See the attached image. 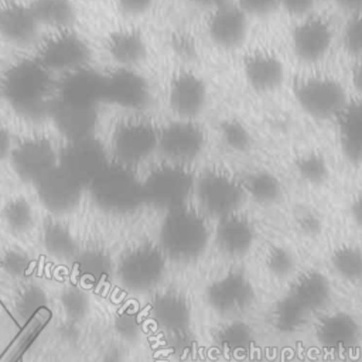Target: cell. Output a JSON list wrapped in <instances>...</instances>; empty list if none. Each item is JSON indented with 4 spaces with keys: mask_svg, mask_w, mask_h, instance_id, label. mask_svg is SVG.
Instances as JSON below:
<instances>
[{
    "mask_svg": "<svg viewBox=\"0 0 362 362\" xmlns=\"http://www.w3.org/2000/svg\"><path fill=\"white\" fill-rule=\"evenodd\" d=\"M0 92L20 116L40 120L49 116L55 82L52 74L35 57L21 58L3 72Z\"/></svg>",
    "mask_w": 362,
    "mask_h": 362,
    "instance_id": "1",
    "label": "cell"
},
{
    "mask_svg": "<svg viewBox=\"0 0 362 362\" xmlns=\"http://www.w3.org/2000/svg\"><path fill=\"white\" fill-rule=\"evenodd\" d=\"M209 236L206 216L187 204L165 212L160 226V247L167 257L191 262L204 253Z\"/></svg>",
    "mask_w": 362,
    "mask_h": 362,
    "instance_id": "2",
    "label": "cell"
},
{
    "mask_svg": "<svg viewBox=\"0 0 362 362\" xmlns=\"http://www.w3.org/2000/svg\"><path fill=\"white\" fill-rule=\"evenodd\" d=\"M99 206L113 212H127L144 202L143 182L134 168L110 160L88 187Z\"/></svg>",
    "mask_w": 362,
    "mask_h": 362,
    "instance_id": "3",
    "label": "cell"
},
{
    "mask_svg": "<svg viewBox=\"0 0 362 362\" xmlns=\"http://www.w3.org/2000/svg\"><path fill=\"white\" fill-rule=\"evenodd\" d=\"M197 175L189 165L164 161L156 165L148 175L141 180L144 202H148L165 212L187 205L194 195Z\"/></svg>",
    "mask_w": 362,
    "mask_h": 362,
    "instance_id": "4",
    "label": "cell"
},
{
    "mask_svg": "<svg viewBox=\"0 0 362 362\" xmlns=\"http://www.w3.org/2000/svg\"><path fill=\"white\" fill-rule=\"evenodd\" d=\"M194 195L205 216L221 219L239 212L245 201L242 180L221 168H209L195 180Z\"/></svg>",
    "mask_w": 362,
    "mask_h": 362,
    "instance_id": "5",
    "label": "cell"
},
{
    "mask_svg": "<svg viewBox=\"0 0 362 362\" xmlns=\"http://www.w3.org/2000/svg\"><path fill=\"white\" fill-rule=\"evenodd\" d=\"M294 96L298 106L318 120L337 119L349 102L341 82L322 74L307 75L296 81Z\"/></svg>",
    "mask_w": 362,
    "mask_h": 362,
    "instance_id": "6",
    "label": "cell"
},
{
    "mask_svg": "<svg viewBox=\"0 0 362 362\" xmlns=\"http://www.w3.org/2000/svg\"><path fill=\"white\" fill-rule=\"evenodd\" d=\"M158 146V127L143 117L122 120L112 134L113 160L136 168L146 161Z\"/></svg>",
    "mask_w": 362,
    "mask_h": 362,
    "instance_id": "7",
    "label": "cell"
},
{
    "mask_svg": "<svg viewBox=\"0 0 362 362\" xmlns=\"http://www.w3.org/2000/svg\"><path fill=\"white\" fill-rule=\"evenodd\" d=\"M35 59L51 74H66L89 65L90 47L88 41L72 28L55 30V33L40 44Z\"/></svg>",
    "mask_w": 362,
    "mask_h": 362,
    "instance_id": "8",
    "label": "cell"
},
{
    "mask_svg": "<svg viewBox=\"0 0 362 362\" xmlns=\"http://www.w3.org/2000/svg\"><path fill=\"white\" fill-rule=\"evenodd\" d=\"M109 161L106 147L95 136L65 141L58 150V167L83 188L90 185Z\"/></svg>",
    "mask_w": 362,
    "mask_h": 362,
    "instance_id": "9",
    "label": "cell"
},
{
    "mask_svg": "<svg viewBox=\"0 0 362 362\" xmlns=\"http://www.w3.org/2000/svg\"><path fill=\"white\" fill-rule=\"evenodd\" d=\"M205 132L194 119H180L158 129V146L164 161L189 165L205 147Z\"/></svg>",
    "mask_w": 362,
    "mask_h": 362,
    "instance_id": "10",
    "label": "cell"
},
{
    "mask_svg": "<svg viewBox=\"0 0 362 362\" xmlns=\"http://www.w3.org/2000/svg\"><path fill=\"white\" fill-rule=\"evenodd\" d=\"M10 161L13 171L21 181L37 184L57 168L58 150L47 137H27L13 146Z\"/></svg>",
    "mask_w": 362,
    "mask_h": 362,
    "instance_id": "11",
    "label": "cell"
},
{
    "mask_svg": "<svg viewBox=\"0 0 362 362\" xmlns=\"http://www.w3.org/2000/svg\"><path fill=\"white\" fill-rule=\"evenodd\" d=\"M255 290L250 280L239 272H229L214 280L206 288V300L212 310L222 315L245 313L253 303Z\"/></svg>",
    "mask_w": 362,
    "mask_h": 362,
    "instance_id": "12",
    "label": "cell"
},
{
    "mask_svg": "<svg viewBox=\"0 0 362 362\" xmlns=\"http://www.w3.org/2000/svg\"><path fill=\"white\" fill-rule=\"evenodd\" d=\"M150 98L148 82L134 68L119 66L105 74L103 102L129 110H141L148 105Z\"/></svg>",
    "mask_w": 362,
    "mask_h": 362,
    "instance_id": "13",
    "label": "cell"
},
{
    "mask_svg": "<svg viewBox=\"0 0 362 362\" xmlns=\"http://www.w3.org/2000/svg\"><path fill=\"white\" fill-rule=\"evenodd\" d=\"M165 255L160 246L144 243L133 247L123 259L122 277L134 290H148L164 276Z\"/></svg>",
    "mask_w": 362,
    "mask_h": 362,
    "instance_id": "14",
    "label": "cell"
},
{
    "mask_svg": "<svg viewBox=\"0 0 362 362\" xmlns=\"http://www.w3.org/2000/svg\"><path fill=\"white\" fill-rule=\"evenodd\" d=\"M103 86L105 74L86 65L62 74L55 83V99L69 105L98 107L103 102Z\"/></svg>",
    "mask_w": 362,
    "mask_h": 362,
    "instance_id": "15",
    "label": "cell"
},
{
    "mask_svg": "<svg viewBox=\"0 0 362 362\" xmlns=\"http://www.w3.org/2000/svg\"><path fill=\"white\" fill-rule=\"evenodd\" d=\"M334 40L331 23L320 16H305L293 30L291 45L296 57L304 62H317L329 51Z\"/></svg>",
    "mask_w": 362,
    "mask_h": 362,
    "instance_id": "16",
    "label": "cell"
},
{
    "mask_svg": "<svg viewBox=\"0 0 362 362\" xmlns=\"http://www.w3.org/2000/svg\"><path fill=\"white\" fill-rule=\"evenodd\" d=\"M247 16L240 6L229 0L215 6L206 23L211 41L225 49L239 47L247 34Z\"/></svg>",
    "mask_w": 362,
    "mask_h": 362,
    "instance_id": "17",
    "label": "cell"
},
{
    "mask_svg": "<svg viewBox=\"0 0 362 362\" xmlns=\"http://www.w3.org/2000/svg\"><path fill=\"white\" fill-rule=\"evenodd\" d=\"M208 88L204 79L189 71H181L170 82L168 102L180 119H195L205 107Z\"/></svg>",
    "mask_w": 362,
    "mask_h": 362,
    "instance_id": "18",
    "label": "cell"
},
{
    "mask_svg": "<svg viewBox=\"0 0 362 362\" xmlns=\"http://www.w3.org/2000/svg\"><path fill=\"white\" fill-rule=\"evenodd\" d=\"M34 187L41 204L52 214L71 212L79 204L85 189L58 165L34 184Z\"/></svg>",
    "mask_w": 362,
    "mask_h": 362,
    "instance_id": "19",
    "label": "cell"
},
{
    "mask_svg": "<svg viewBox=\"0 0 362 362\" xmlns=\"http://www.w3.org/2000/svg\"><path fill=\"white\" fill-rule=\"evenodd\" d=\"M65 141L95 136L98 126V107L76 106L54 98L49 116Z\"/></svg>",
    "mask_w": 362,
    "mask_h": 362,
    "instance_id": "20",
    "label": "cell"
},
{
    "mask_svg": "<svg viewBox=\"0 0 362 362\" xmlns=\"http://www.w3.org/2000/svg\"><path fill=\"white\" fill-rule=\"evenodd\" d=\"M315 337L328 352L342 354L352 349L361 338L358 321L346 313L324 315L315 325Z\"/></svg>",
    "mask_w": 362,
    "mask_h": 362,
    "instance_id": "21",
    "label": "cell"
},
{
    "mask_svg": "<svg viewBox=\"0 0 362 362\" xmlns=\"http://www.w3.org/2000/svg\"><path fill=\"white\" fill-rule=\"evenodd\" d=\"M40 24L28 4L6 0L0 4V37L7 42L25 47L37 40Z\"/></svg>",
    "mask_w": 362,
    "mask_h": 362,
    "instance_id": "22",
    "label": "cell"
},
{
    "mask_svg": "<svg viewBox=\"0 0 362 362\" xmlns=\"http://www.w3.org/2000/svg\"><path fill=\"white\" fill-rule=\"evenodd\" d=\"M256 229L252 221L240 212L218 219L215 242L222 253L230 257L245 256L253 246Z\"/></svg>",
    "mask_w": 362,
    "mask_h": 362,
    "instance_id": "23",
    "label": "cell"
},
{
    "mask_svg": "<svg viewBox=\"0 0 362 362\" xmlns=\"http://www.w3.org/2000/svg\"><path fill=\"white\" fill-rule=\"evenodd\" d=\"M243 75L255 90L269 92L281 83L284 68L276 54L270 51H253L243 59Z\"/></svg>",
    "mask_w": 362,
    "mask_h": 362,
    "instance_id": "24",
    "label": "cell"
},
{
    "mask_svg": "<svg viewBox=\"0 0 362 362\" xmlns=\"http://www.w3.org/2000/svg\"><path fill=\"white\" fill-rule=\"evenodd\" d=\"M153 317L167 332L182 335L191 322V307L184 294L165 290L153 301Z\"/></svg>",
    "mask_w": 362,
    "mask_h": 362,
    "instance_id": "25",
    "label": "cell"
},
{
    "mask_svg": "<svg viewBox=\"0 0 362 362\" xmlns=\"http://www.w3.org/2000/svg\"><path fill=\"white\" fill-rule=\"evenodd\" d=\"M287 294L311 314L329 303L332 288L325 274L318 270H307L294 279Z\"/></svg>",
    "mask_w": 362,
    "mask_h": 362,
    "instance_id": "26",
    "label": "cell"
},
{
    "mask_svg": "<svg viewBox=\"0 0 362 362\" xmlns=\"http://www.w3.org/2000/svg\"><path fill=\"white\" fill-rule=\"evenodd\" d=\"M107 52L123 68H134L147 54L143 34L134 28H120L107 38Z\"/></svg>",
    "mask_w": 362,
    "mask_h": 362,
    "instance_id": "27",
    "label": "cell"
},
{
    "mask_svg": "<svg viewBox=\"0 0 362 362\" xmlns=\"http://www.w3.org/2000/svg\"><path fill=\"white\" fill-rule=\"evenodd\" d=\"M214 341L223 356L243 359L253 349L255 332L245 322L230 321L216 329Z\"/></svg>",
    "mask_w": 362,
    "mask_h": 362,
    "instance_id": "28",
    "label": "cell"
},
{
    "mask_svg": "<svg viewBox=\"0 0 362 362\" xmlns=\"http://www.w3.org/2000/svg\"><path fill=\"white\" fill-rule=\"evenodd\" d=\"M337 122L344 151L351 160L359 161L362 158V98L349 100Z\"/></svg>",
    "mask_w": 362,
    "mask_h": 362,
    "instance_id": "29",
    "label": "cell"
},
{
    "mask_svg": "<svg viewBox=\"0 0 362 362\" xmlns=\"http://www.w3.org/2000/svg\"><path fill=\"white\" fill-rule=\"evenodd\" d=\"M28 6L40 25L55 30L71 28L76 17L72 0H31Z\"/></svg>",
    "mask_w": 362,
    "mask_h": 362,
    "instance_id": "30",
    "label": "cell"
},
{
    "mask_svg": "<svg viewBox=\"0 0 362 362\" xmlns=\"http://www.w3.org/2000/svg\"><path fill=\"white\" fill-rule=\"evenodd\" d=\"M308 315L310 313L307 310H304L291 296L286 294L273 304L270 321L279 332L294 334L305 325Z\"/></svg>",
    "mask_w": 362,
    "mask_h": 362,
    "instance_id": "31",
    "label": "cell"
},
{
    "mask_svg": "<svg viewBox=\"0 0 362 362\" xmlns=\"http://www.w3.org/2000/svg\"><path fill=\"white\" fill-rule=\"evenodd\" d=\"M246 197H252L256 202L269 205L276 202L281 195V184L279 178L264 170L253 171L242 180Z\"/></svg>",
    "mask_w": 362,
    "mask_h": 362,
    "instance_id": "32",
    "label": "cell"
},
{
    "mask_svg": "<svg viewBox=\"0 0 362 362\" xmlns=\"http://www.w3.org/2000/svg\"><path fill=\"white\" fill-rule=\"evenodd\" d=\"M331 267L334 272L349 281L362 279V249L354 245H342L331 255Z\"/></svg>",
    "mask_w": 362,
    "mask_h": 362,
    "instance_id": "33",
    "label": "cell"
},
{
    "mask_svg": "<svg viewBox=\"0 0 362 362\" xmlns=\"http://www.w3.org/2000/svg\"><path fill=\"white\" fill-rule=\"evenodd\" d=\"M3 221L13 232H27L34 223V209L30 201L24 197L10 198L3 208Z\"/></svg>",
    "mask_w": 362,
    "mask_h": 362,
    "instance_id": "34",
    "label": "cell"
},
{
    "mask_svg": "<svg viewBox=\"0 0 362 362\" xmlns=\"http://www.w3.org/2000/svg\"><path fill=\"white\" fill-rule=\"evenodd\" d=\"M263 262L266 270L277 279H286L291 276L297 267L294 253L286 246H272L266 252Z\"/></svg>",
    "mask_w": 362,
    "mask_h": 362,
    "instance_id": "35",
    "label": "cell"
},
{
    "mask_svg": "<svg viewBox=\"0 0 362 362\" xmlns=\"http://www.w3.org/2000/svg\"><path fill=\"white\" fill-rule=\"evenodd\" d=\"M342 44L349 55L362 59V13L349 16L342 30Z\"/></svg>",
    "mask_w": 362,
    "mask_h": 362,
    "instance_id": "36",
    "label": "cell"
},
{
    "mask_svg": "<svg viewBox=\"0 0 362 362\" xmlns=\"http://www.w3.org/2000/svg\"><path fill=\"white\" fill-rule=\"evenodd\" d=\"M298 173L308 182H321L328 174V165L325 160L318 154H307L300 158Z\"/></svg>",
    "mask_w": 362,
    "mask_h": 362,
    "instance_id": "37",
    "label": "cell"
},
{
    "mask_svg": "<svg viewBox=\"0 0 362 362\" xmlns=\"http://www.w3.org/2000/svg\"><path fill=\"white\" fill-rule=\"evenodd\" d=\"M44 238H45V243L55 252H65L72 245L69 232L58 222H51L47 225Z\"/></svg>",
    "mask_w": 362,
    "mask_h": 362,
    "instance_id": "38",
    "label": "cell"
},
{
    "mask_svg": "<svg viewBox=\"0 0 362 362\" xmlns=\"http://www.w3.org/2000/svg\"><path fill=\"white\" fill-rule=\"evenodd\" d=\"M222 134L225 141L232 148H245L249 144L247 130L238 122L229 120L222 126Z\"/></svg>",
    "mask_w": 362,
    "mask_h": 362,
    "instance_id": "39",
    "label": "cell"
},
{
    "mask_svg": "<svg viewBox=\"0 0 362 362\" xmlns=\"http://www.w3.org/2000/svg\"><path fill=\"white\" fill-rule=\"evenodd\" d=\"M17 325L14 320L7 314L6 308L0 304V356L8 346L11 338H14Z\"/></svg>",
    "mask_w": 362,
    "mask_h": 362,
    "instance_id": "40",
    "label": "cell"
},
{
    "mask_svg": "<svg viewBox=\"0 0 362 362\" xmlns=\"http://www.w3.org/2000/svg\"><path fill=\"white\" fill-rule=\"evenodd\" d=\"M238 6H240L247 14H267L273 8L279 6V0H235Z\"/></svg>",
    "mask_w": 362,
    "mask_h": 362,
    "instance_id": "41",
    "label": "cell"
},
{
    "mask_svg": "<svg viewBox=\"0 0 362 362\" xmlns=\"http://www.w3.org/2000/svg\"><path fill=\"white\" fill-rule=\"evenodd\" d=\"M317 0H279V6L293 16H308Z\"/></svg>",
    "mask_w": 362,
    "mask_h": 362,
    "instance_id": "42",
    "label": "cell"
},
{
    "mask_svg": "<svg viewBox=\"0 0 362 362\" xmlns=\"http://www.w3.org/2000/svg\"><path fill=\"white\" fill-rule=\"evenodd\" d=\"M117 3L129 14H141L151 6L153 0H117Z\"/></svg>",
    "mask_w": 362,
    "mask_h": 362,
    "instance_id": "43",
    "label": "cell"
},
{
    "mask_svg": "<svg viewBox=\"0 0 362 362\" xmlns=\"http://www.w3.org/2000/svg\"><path fill=\"white\" fill-rule=\"evenodd\" d=\"M300 229L307 235H315L320 230V219L311 214H307L298 219Z\"/></svg>",
    "mask_w": 362,
    "mask_h": 362,
    "instance_id": "44",
    "label": "cell"
},
{
    "mask_svg": "<svg viewBox=\"0 0 362 362\" xmlns=\"http://www.w3.org/2000/svg\"><path fill=\"white\" fill-rule=\"evenodd\" d=\"M13 148V143H11V136L10 132L0 124V161H3L6 157L10 156Z\"/></svg>",
    "mask_w": 362,
    "mask_h": 362,
    "instance_id": "45",
    "label": "cell"
},
{
    "mask_svg": "<svg viewBox=\"0 0 362 362\" xmlns=\"http://www.w3.org/2000/svg\"><path fill=\"white\" fill-rule=\"evenodd\" d=\"M349 212H351V218L352 221L359 226L362 228V194H358L352 204H351V208H349Z\"/></svg>",
    "mask_w": 362,
    "mask_h": 362,
    "instance_id": "46",
    "label": "cell"
},
{
    "mask_svg": "<svg viewBox=\"0 0 362 362\" xmlns=\"http://www.w3.org/2000/svg\"><path fill=\"white\" fill-rule=\"evenodd\" d=\"M337 4L351 14L362 13V0H335Z\"/></svg>",
    "mask_w": 362,
    "mask_h": 362,
    "instance_id": "47",
    "label": "cell"
},
{
    "mask_svg": "<svg viewBox=\"0 0 362 362\" xmlns=\"http://www.w3.org/2000/svg\"><path fill=\"white\" fill-rule=\"evenodd\" d=\"M351 79H352V85L355 86V89L362 95V59H358V62L352 68Z\"/></svg>",
    "mask_w": 362,
    "mask_h": 362,
    "instance_id": "48",
    "label": "cell"
},
{
    "mask_svg": "<svg viewBox=\"0 0 362 362\" xmlns=\"http://www.w3.org/2000/svg\"><path fill=\"white\" fill-rule=\"evenodd\" d=\"M194 1H197V3H199V4H205V6H218V4H221V3H225V1H228V0H194Z\"/></svg>",
    "mask_w": 362,
    "mask_h": 362,
    "instance_id": "49",
    "label": "cell"
}]
</instances>
